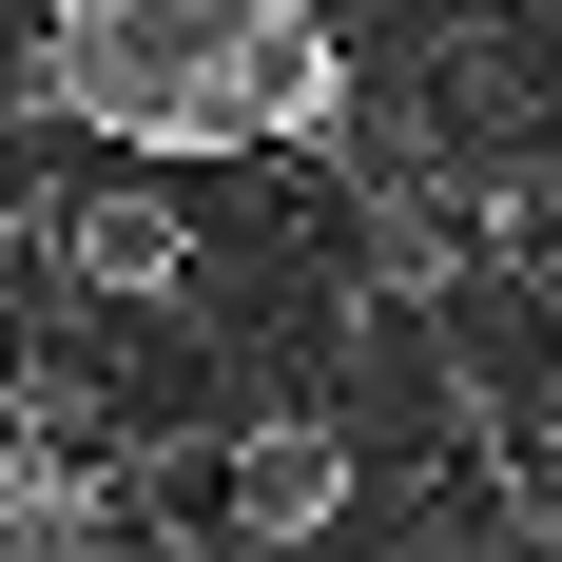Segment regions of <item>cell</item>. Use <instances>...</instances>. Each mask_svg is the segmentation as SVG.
Returning a JSON list of instances; mask_svg holds the SVG:
<instances>
[{
  "label": "cell",
  "instance_id": "obj_2",
  "mask_svg": "<svg viewBox=\"0 0 562 562\" xmlns=\"http://www.w3.org/2000/svg\"><path fill=\"white\" fill-rule=\"evenodd\" d=\"M214 505H233V543H330V524H349V427H330V407H272V427H233Z\"/></svg>",
  "mask_w": 562,
  "mask_h": 562
},
{
  "label": "cell",
  "instance_id": "obj_1",
  "mask_svg": "<svg viewBox=\"0 0 562 562\" xmlns=\"http://www.w3.org/2000/svg\"><path fill=\"white\" fill-rule=\"evenodd\" d=\"M40 98L116 156H272L330 136V0H40Z\"/></svg>",
  "mask_w": 562,
  "mask_h": 562
},
{
  "label": "cell",
  "instance_id": "obj_3",
  "mask_svg": "<svg viewBox=\"0 0 562 562\" xmlns=\"http://www.w3.org/2000/svg\"><path fill=\"white\" fill-rule=\"evenodd\" d=\"M58 252H78V291H116V311H175V291H194V233H175V194H136V175L78 194Z\"/></svg>",
  "mask_w": 562,
  "mask_h": 562
},
{
  "label": "cell",
  "instance_id": "obj_4",
  "mask_svg": "<svg viewBox=\"0 0 562 562\" xmlns=\"http://www.w3.org/2000/svg\"><path fill=\"white\" fill-rule=\"evenodd\" d=\"M233 562H311V543H233Z\"/></svg>",
  "mask_w": 562,
  "mask_h": 562
}]
</instances>
